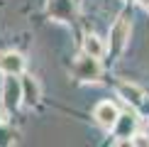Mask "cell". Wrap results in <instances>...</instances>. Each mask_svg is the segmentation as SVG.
Returning <instances> with one entry per match:
<instances>
[{"label":"cell","instance_id":"obj_4","mask_svg":"<svg viewBox=\"0 0 149 147\" xmlns=\"http://www.w3.org/2000/svg\"><path fill=\"white\" fill-rule=\"evenodd\" d=\"M0 71H5V74H22L24 71V59H22V54H17V52H5V54H0Z\"/></svg>","mask_w":149,"mask_h":147},{"label":"cell","instance_id":"obj_6","mask_svg":"<svg viewBox=\"0 0 149 147\" xmlns=\"http://www.w3.org/2000/svg\"><path fill=\"white\" fill-rule=\"evenodd\" d=\"M117 93H120L122 98H125V101L130 103V106H134V108H139L142 103H144V91H142L137 83H120Z\"/></svg>","mask_w":149,"mask_h":147},{"label":"cell","instance_id":"obj_12","mask_svg":"<svg viewBox=\"0 0 149 147\" xmlns=\"http://www.w3.org/2000/svg\"><path fill=\"white\" fill-rule=\"evenodd\" d=\"M0 123H3V118H0Z\"/></svg>","mask_w":149,"mask_h":147},{"label":"cell","instance_id":"obj_8","mask_svg":"<svg viewBox=\"0 0 149 147\" xmlns=\"http://www.w3.org/2000/svg\"><path fill=\"white\" fill-rule=\"evenodd\" d=\"M20 83H22V101H24V103L32 106V103L39 101V83H37L32 76H24Z\"/></svg>","mask_w":149,"mask_h":147},{"label":"cell","instance_id":"obj_9","mask_svg":"<svg viewBox=\"0 0 149 147\" xmlns=\"http://www.w3.org/2000/svg\"><path fill=\"white\" fill-rule=\"evenodd\" d=\"M115 135L117 137H130L132 135V130H134V115H117V123H115Z\"/></svg>","mask_w":149,"mask_h":147},{"label":"cell","instance_id":"obj_2","mask_svg":"<svg viewBox=\"0 0 149 147\" xmlns=\"http://www.w3.org/2000/svg\"><path fill=\"white\" fill-rule=\"evenodd\" d=\"M73 74H76V78H81V81H98V76H100L98 59L88 57V54L78 57L76 61H73Z\"/></svg>","mask_w":149,"mask_h":147},{"label":"cell","instance_id":"obj_11","mask_svg":"<svg viewBox=\"0 0 149 147\" xmlns=\"http://www.w3.org/2000/svg\"><path fill=\"white\" fill-rule=\"evenodd\" d=\"M137 3L142 5V8H147V10H149V0H137Z\"/></svg>","mask_w":149,"mask_h":147},{"label":"cell","instance_id":"obj_3","mask_svg":"<svg viewBox=\"0 0 149 147\" xmlns=\"http://www.w3.org/2000/svg\"><path fill=\"white\" fill-rule=\"evenodd\" d=\"M117 115H120V110H117V106L113 101H100L95 106V110H93V118L100 123L103 127H108V130L117 123Z\"/></svg>","mask_w":149,"mask_h":147},{"label":"cell","instance_id":"obj_5","mask_svg":"<svg viewBox=\"0 0 149 147\" xmlns=\"http://www.w3.org/2000/svg\"><path fill=\"white\" fill-rule=\"evenodd\" d=\"M127 37H130V20L127 17H120V20L115 22V27H113V32H110V44H113L115 52H120L122 47H125V42H127Z\"/></svg>","mask_w":149,"mask_h":147},{"label":"cell","instance_id":"obj_13","mask_svg":"<svg viewBox=\"0 0 149 147\" xmlns=\"http://www.w3.org/2000/svg\"><path fill=\"white\" fill-rule=\"evenodd\" d=\"M147 135H149V130H147Z\"/></svg>","mask_w":149,"mask_h":147},{"label":"cell","instance_id":"obj_10","mask_svg":"<svg viewBox=\"0 0 149 147\" xmlns=\"http://www.w3.org/2000/svg\"><path fill=\"white\" fill-rule=\"evenodd\" d=\"M127 145H137V147H149V135H130Z\"/></svg>","mask_w":149,"mask_h":147},{"label":"cell","instance_id":"obj_7","mask_svg":"<svg viewBox=\"0 0 149 147\" xmlns=\"http://www.w3.org/2000/svg\"><path fill=\"white\" fill-rule=\"evenodd\" d=\"M83 54H88V57H93V59H100L105 54L103 39L98 34H86V39H83Z\"/></svg>","mask_w":149,"mask_h":147},{"label":"cell","instance_id":"obj_1","mask_svg":"<svg viewBox=\"0 0 149 147\" xmlns=\"http://www.w3.org/2000/svg\"><path fill=\"white\" fill-rule=\"evenodd\" d=\"M3 103L8 110H15L22 103V83L20 78H15V74H8V78L3 81Z\"/></svg>","mask_w":149,"mask_h":147}]
</instances>
